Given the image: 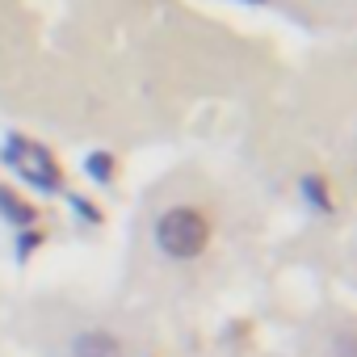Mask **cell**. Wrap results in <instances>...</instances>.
I'll return each mask as SVG.
<instances>
[{"label":"cell","mask_w":357,"mask_h":357,"mask_svg":"<svg viewBox=\"0 0 357 357\" xmlns=\"http://www.w3.org/2000/svg\"><path fill=\"white\" fill-rule=\"evenodd\" d=\"M211 244V219L198 206H168L155 219V248L168 261H194Z\"/></svg>","instance_id":"1"},{"label":"cell","mask_w":357,"mask_h":357,"mask_svg":"<svg viewBox=\"0 0 357 357\" xmlns=\"http://www.w3.org/2000/svg\"><path fill=\"white\" fill-rule=\"evenodd\" d=\"M9 160H13V168L26 176V181H34V185H43V190H59V181H63L59 164H55L51 151L38 147V143H22V139H13V143H9Z\"/></svg>","instance_id":"2"},{"label":"cell","mask_w":357,"mask_h":357,"mask_svg":"<svg viewBox=\"0 0 357 357\" xmlns=\"http://www.w3.org/2000/svg\"><path fill=\"white\" fill-rule=\"evenodd\" d=\"M72 357H122V340L109 332H80L72 340Z\"/></svg>","instance_id":"3"},{"label":"cell","mask_w":357,"mask_h":357,"mask_svg":"<svg viewBox=\"0 0 357 357\" xmlns=\"http://www.w3.org/2000/svg\"><path fill=\"white\" fill-rule=\"evenodd\" d=\"M84 168H89V176H97V181H109L114 176V155L109 151H93Z\"/></svg>","instance_id":"4"},{"label":"cell","mask_w":357,"mask_h":357,"mask_svg":"<svg viewBox=\"0 0 357 357\" xmlns=\"http://www.w3.org/2000/svg\"><path fill=\"white\" fill-rule=\"evenodd\" d=\"M303 190H307V198H311L319 211H328V206H332V198L324 194V176H303Z\"/></svg>","instance_id":"5"}]
</instances>
